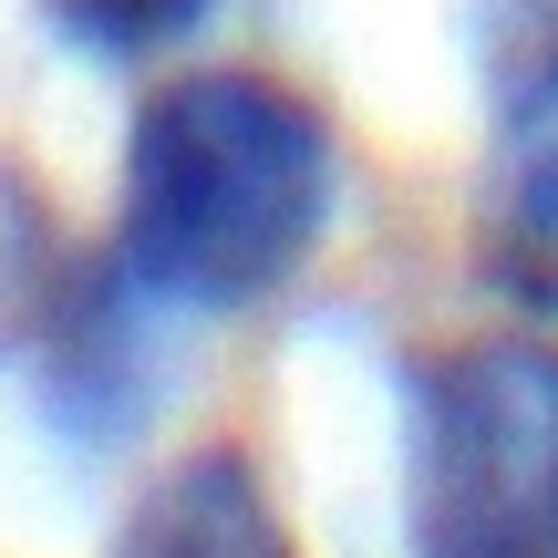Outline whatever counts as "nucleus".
Instances as JSON below:
<instances>
[{"label":"nucleus","mask_w":558,"mask_h":558,"mask_svg":"<svg viewBox=\"0 0 558 558\" xmlns=\"http://www.w3.org/2000/svg\"><path fill=\"white\" fill-rule=\"evenodd\" d=\"M104 558H300V538L239 445H197L166 476H145Z\"/></svg>","instance_id":"20e7f679"},{"label":"nucleus","mask_w":558,"mask_h":558,"mask_svg":"<svg viewBox=\"0 0 558 558\" xmlns=\"http://www.w3.org/2000/svg\"><path fill=\"white\" fill-rule=\"evenodd\" d=\"M403 548L414 558H558V352L548 341L497 331L414 373Z\"/></svg>","instance_id":"f03ea898"},{"label":"nucleus","mask_w":558,"mask_h":558,"mask_svg":"<svg viewBox=\"0 0 558 558\" xmlns=\"http://www.w3.org/2000/svg\"><path fill=\"white\" fill-rule=\"evenodd\" d=\"M341 145L311 94L269 73H177L145 94L114 186V269L166 311H259L320 259Z\"/></svg>","instance_id":"f257e3e1"},{"label":"nucleus","mask_w":558,"mask_h":558,"mask_svg":"<svg viewBox=\"0 0 558 558\" xmlns=\"http://www.w3.org/2000/svg\"><path fill=\"white\" fill-rule=\"evenodd\" d=\"M486 166H476V248L486 300H507L518 320H558V52L518 62L486 83Z\"/></svg>","instance_id":"7ed1b4c3"},{"label":"nucleus","mask_w":558,"mask_h":558,"mask_svg":"<svg viewBox=\"0 0 558 558\" xmlns=\"http://www.w3.org/2000/svg\"><path fill=\"white\" fill-rule=\"evenodd\" d=\"M52 11V32L73 41V52L94 62H145L166 52V41H186L207 21V0H41Z\"/></svg>","instance_id":"39448f33"},{"label":"nucleus","mask_w":558,"mask_h":558,"mask_svg":"<svg viewBox=\"0 0 558 558\" xmlns=\"http://www.w3.org/2000/svg\"><path fill=\"white\" fill-rule=\"evenodd\" d=\"M465 41H476V73H518V62H548L558 52V0H476V21H465Z\"/></svg>","instance_id":"423d86ee"}]
</instances>
